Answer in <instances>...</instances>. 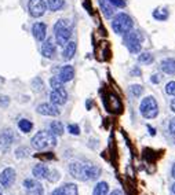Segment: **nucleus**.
<instances>
[{"mask_svg": "<svg viewBox=\"0 0 175 195\" xmlns=\"http://www.w3.org/2000/svg\"><path fill=\"white\" fill-rule=\"evenodd\" d=\"M69 172L74 179L85 181V180L97 179L99 176V173H101V169L97 168L95 165H91V163L72 162L69 165Z\"/></svg>", "mask_w": 175, "mask_h": 195, "instance_id": "1", "label": "nucleus"}, {"mask_svg": "<svg viewBox=\"0 0 175 195\" xmlns=\"http://www.w3.org/2000/svg\"><path fill=\"white\" fill-rule=\"evenodd\" d=\"M54 34H55V43L65 47L68 41H69L70 36H72V25L68 19H59L55 25H54Z\"/></svg>", "mask_w": 175, "mask_h": 195, "instance_id": "2", "label": "nucleus"}, {"mask_svg": "<svg viewBox=\"0 0 175 195\" xmlns=\"http://www.w3.org/2000/svg\"><path fill=\"white\" fill-rule=\"evenodd\" d=\"M57 139L50 131H40L32 137V146L36 150H48L55 147Z\"/></svg>", "mask_w": 175, "mask_h": 195, "instance_id": "3", "label": "nucleus"}, {"mask_svg": "<svg viewBox=\"0 0 175 195\" xmlns=\"http://www.w3.org/2000/svg\"><path fill=\"white\" fill-rule=\"evenodd\" d=\"M134 26V22L131 19V17L127 15V14H124V12H120V14H117L115 18H113V21H112V28H113V30L119 34H124V33L130 32Z\"/></svg>", "mask_w": 175, "mask_h": 195, "instance_id": "4", "label": "nucleus"}, {"mask_svg": "<svg viewBox=\"0 0 175 195\" xmlns=\"http://www.w3.org/2000/svg\"><path fill=\"white\" fill-rule=\"evenodd\" d=\"M141 114H142L145 118H154L159 114V106H157V102L153 96H148L142 100L141 103Z\"/></svg>", "mask_w": 175, "mask_h": 195, "instance_id": "5", "label": "nucleus"}, {"mask_svg": "<svg viewBox=\"0 0 175 195\" xmlns=\"http://www.w3.org/2000/svg\"><path fill=\"white\" fill-rule=\"evenodd\" d=\"M124 44L131 54H138L141 51V36H139V33L134 32V30L124 33Z\"/></svg>", "mask_w": 175, "mask_h": 195, "instance_id": "6", "label": "nucleus"}, {"mask_svg": "<svg viewBox=\"0 0 175 195\" xmlns=\"http://www.w3.org/2000/svg\"><path fill=\"white\" fill-rule=\"evenodd\" d=\"M28 10H29V14L33 17V18H39L42 17L46 10H47V6L44 3V0H29L28 3Z\"/></svg>", "mask_w": 175, "mask_h": 195, "instance_id": "7", "label": "nucleus"}, {"mask_svg": "<svg viewBox=\"0 0 175 195\" xmlns=\"http://www.w3.org/2000/svg\"><path fill=\"white\" fill-rule=\"evenodd\" d=\"M50 100L55 106L65 105L66 100H68V94H66V91L64 88H61V90H53L51 94H50Z\"/></svg>", "mask_w": 175, "mask_h": 195, "instance_id": "8", "label": "nucleus"}, {"mask_svg": "<svg viewBox=\"0 0 175 195\" xmlns=\"http://www.w3.org/2000/svg\"><path fill=\"white\" fill-rule=\"evenodd\" d=\"M14 181H15V170L12 168H7L0 173V184L3 187L8 188Z\"/></svg>", "mask_w": 175, "mask_h": 195, "instance_id": "9", "label": "nucleus"}, {"mask_svg": "<svg viewBox=\"0 0 175 195\" xmlns=\"http://www.w3.org/2000/svg\"><path fill=\"white\" fill-rule=\"evenodd\" d=\"M37 113L43 114V116H59V109L58 106L53 105V103H42L37 106Z\"/></svg>", "mask_w": 175, "mask_h": 195, "instance_id": "10", "label": "nucleus"}, {"mask_svg": "<svg viewBox=\"0 0 175 195\" xmlns=\"http://www.w3.org/2000/svg\"><path fill=\"white\" fill-rule=\"evenodd\" d=\"M32 34L37 41H44L46 34H47V26H46V23H43V22H36V23L32 26Z\"/></svg>", "mask_w": 175, "mask_h": 195, "instance_id": "11", "label": "nucleus"}, {"mask_svg": "<svg viewBox=\"0 0 175 195\" xmlns=\"http://www.w3.org/2000/svg\"><path fill=\"white\" fill-rule=\"evenodd\" d=\"M12 133L10 129H4V131L0 133V150L1 151H7L12 144Z\"/></svg>", "mask_w": 175, "mask_h": 195, "instance_id": "12", "label": "nucleus"}, {"mask_svg": "<svg viewBox=\"0 0 175 195\" xmlns=\"http://www.w3.org/2000/svg\"><path fill=\"white\" fill-rule=\"evenodd\" d=\"M74 77V69L73 66H70V65H66V66H64V68L59 70L58 73V77L57 79L64 84V83H68V81H70V80Z\"/></svg>", "mask_w": 175, "mask_h": 195, "instance_id": "13", "label": "nucleus"}, {"mask_svg": "<svg viewBox=\"0 0 175 195\" xmlns=\"http://www.w3.org/2000/svg\"><path fill=\"white\" fill-rule=\"evenodd\" d=\"M42 55L44 58L51 59L55 55V44H54L53 39H47L46 41L43 43L42 45Z\"/></svg>", "mask_w": 175, "mask_h": 195, "instance_id": "14", "label": "nucleus"}, {"mask_svg": "<svg viewBox=\"0 0 175 195\" xmlns=\"http://www.w3.org/2000/svg\"><path fill=\"white\" fill-rule=\"evenodd\" d=\"M161 70L164 72L165 74H171V76H175V58H168L164 59L161 65H160Z\"/></svg>", "mask_w": 175, "mask_h": 195, "instance_id": "15", "label": "nucleus"}, {"mask_svg": "<svg viewBox=\"0 0 175 195\" xmlns=\"http://www.w3.org/2000/svg\"><path fill=\"white\" fill-rule=\"evenodd\" d=\"M76 48H77L76 43H74V41H68V44L64 47L62 58H64L65 61H69V59H72L74 57V54H76Z\"/></svg>", "mask_w": 175, "mask_h": 195, "instance_id": "16", "label": "nucleus"}, {"mask_svg": "<svg viewBox=\"0 0 175 195\" xmlns=\"http://www.w3.org/2000/svg\"><path fill=\"white\" fill-rule=\"evenodd\" d=\"M33 176L36 177V179H47V174H48V168L47 165H44V163H37L36 166L33 168Z\"/></svg>", "mask_w": 175, "mask_h": 195, "instance_id": "17", "label": "nucleus"}, {"mask_svg": "<svg viewBox=\"0 0 175 195\" xmlns=\"http://www.w3.org/2000/svg\"><path fill=\"white\" fill-rule=\"evenodd\" d=\"M98 3H99V7H101L103 15H105L106 18H112L113 14H115V7H113L108 0H98Z\"/></svg>", "mask_w": 175, "mask_h": 195, "instance_id": "18", "label": "nucleus"}, {"mask_svg": "<svg viewBox=\"0 0 175 195\" xmlns=\"http://www.w3.org/2000/svg\"><path fill=\"white\" fill-rule=\"evenodd\" d=\"M50 132L54 136H61L64 133V125L61 121H53L50 124Z\"/></svg>", "mask_w": 175, "mask_h": 195, "instance_id": "19", "label": "nucleus"}, {"mask_svg": "<svg viewBox=\"0 0 175 195\" xmlns=\"http://www.w3.org/2000/svg\"><path fill=\"white\" fill-rule=\"evenodd\" d=\"M108 192H109V185H108V183L101 181V183H98V184L95 185L92 195H108Z\"/></svg>", "mask_w": 175, "mask_h": 195, "instance_id": "20", "label": "nucleus"}, {"mask_svg": "<svg viewBox=\"0 0 175 195\" xmlns=\"http://www.w3.org/2000/svg\"><path fill=\"white\" fill-rule=\"evenodd\" d=\"M64 4H65L64 0H47V3H46L47 8L48 10H51V11L61 10V8L64 7Z\"/></svg>", "mask_w": 175, "mask_h": 195, "instance_id": "21", "label": "nucleus"}, {"mask_svg": "<svg viewBox=\"0 0 175 195\" xmlns=\"http://www.w3.org/2000/svg\"><path fill=\"white\" fill-rule=\"evenodd\" d=\"M62 191L65 192V195H79V191H77V185L73 184V183H66L62 187Z\"/></svg>", "mask_w": 175, "mask_h": 195, "instance_id": "22", "label": "nucleus"}, {"mask_svg": "<svg viewBox=\"0 0 175 195\" xmlns=\"http://www.w3.org/2000/svg\"><path fill=\"white\" fill-rule=\"evenodd\" d=\"M18 128H19L24 133H29V132L32 131L33 124L29 121V120L24 118V120H19V121H18Z\"/></svg>", "mask_w": 175, "mask_h": 195, "instance_id": "23", "label": "nucleus"}, {"mask_svg": "<svg viewBox=\"0 0 175 195\" xmlns=\"http://www.w3.org/2000/svg\"><path fill=\"white\" fill-rule=\"evenodd\" d=\"M139 63H143V65H150L152 62H153V55L152 54H149V52H143L139 55Z\"/></svg>", "mask_w": 175, "mask_h": 195, "instance_id": "24", "label": "nucleus"}, {"mask_svg": "<svg viewBox=\"0 0 175 195\" xmlns=\"http://www.w3.org/2000/svg\"><path fill=\"white\" fill-rule=\"evenodd\" d=\"M153 17L156 19H159V21H165L167 19V17H168V12L163 8H159V10H156L153 12Z\"/></svg>", "mask_w": 175, "mask_h": 195, "instance_id": "25", "label": "nucleus"}, {"mask_svg": "<svg viewBox=\"0 0 175 195\" xmlns=\"http://www.w3.org/2000/svg\"><path fill=\"white\" fill-rule=\"evenodd\" d=\"M142 91L143 88L141 87V85H131L130 87V92H131V95L135 96V98H138V96H141V94H142Z\"/></svg>", "mask_w": 175, "mask_h": 195, "instance_id": "26", "label": "nucleus"}, {"mask_svg": "<svg viewBox=\"0 0 175 195\" xmlns=\"http://www.w3.org/2000/svg\"><path fill=\"white\" fill-rule=\"evenodd\" d=\"M42 194H43V187L40 184L35 185L33 188L26 190V195H42Z\"/></svg>", "mask_w": 175, "mask_h": 195, "instance_id": "27", "label": "nucleus"}, {"mask_svg": "<svg viewBox=\"0 0 175 195\" xmlns=\"http://www.w3.org/2000/svg\"><path fill=\"white\" fill-rule=\"evenodd\" d=\"M50 85H51L53 90H61V88H62V83H61L57 77H53V79L50 80Z\"/></svg>", "mask_w": 175, "mask_h": 195, "instance_id": "28", "label": "nucleus"}, {"mask_svg": "<svg viewBox=\"0 0 175 195\" xmlns=\"http://www.w3.org/2000/svg\"><path fill=\"white\" fill-rule=\"evenodd\" d=\"M165 92H167L168 95L175 96V81H170L168 84L165 85Z\"/></svg>", "mask_w": 175, "mask_h": 195, "instance_id": "29", "label": "nucleus"}, {"mask_svg": "<svg viewBox=\"0 0 175 195\" xmlns=\"http://www.w3.org/2000/svg\"><path fill=\"white\" fill-rule=\"evenodd\" d=\"M39 183H37L36 180H32V179H26L25 181H24V187L26 188V190H29V188H33L35 185H37Z\"/></svg>", "mask_w": 175, "mask_h": 195, "instance_id": "30", "label": "nucleus"}, {"mask_svg": "<svg viewBox=\"0 0 175 195\" xmlns=\"http://www.w3.org/2000/svg\"><path fill=\"white\" fill-rule=\"evenodd\" d=\"M108 1H109L113 7H120V8L126 7V0H108Z\"/></svg>", "mask_w": 175, "mask_h": 195, "instance_id": "31", "label": "nucleus"}, {"mask_svg": "<svg viewBox=\"0 0 175 195\" xmlns=\"http://www.w3.org/2000/svg\"><path fill=\"white\" fill-rule=\"evenodd\" d=\"M68 131H69L72 135H79L80 128H79V125H76V124H70V125H68Z\"/></svg>", "mask_w": 175, "mask_h": 195, "instance_id": "32", "label": "nucleus"}, {"mask_svg": "<svg viewBox=\"0 0 175 195\" xmlns=\"http://www.w3.org/2000/svg\"><path fill=\"white\" fill-rule=\"evenodd\" d=\"M47 179L50 180V181H57V180L59 179V173L57 172V170H53V172H48V174H47Z\"/></svg>", "mask_w": 175, "mask_h": 195, "instance_id": "33", "label": "nucleus"}, {"mask_svg": "<svg viewBox=\"0 0 175 195\" xmlns=\"http://www.w3.org/2000/svg\"><path fill=\"white\" fill-rule=\"evenodd\" d=\"M18 158H24L28 155V148L26 147H21V148H17V154H15Z\"/></svg>", "mask_w": 175, "mask_h": 195, "instance_id": "34", "label": "nucleus"}, {"mask_svg": "<svg viewBox=\"0 0 175 195\" xmlns=\"http://www.w3.org/2000/svg\"><path fill=\"white\" fill-rule=\"evenodd\" d=\"M150 80H152V83H154V84H159L160 81H161V74H153Z\"/></svg>", "mask_w": 175, "mask_h": 195, "instance_id": "35", "label": "nucleus"}, {"mask_svg": "<svg viewBox=\"0 0 175 195\" xmlns=\"http://www.w3.org/2000/svg\"><path fill=\"white\" fill-rule=\"evenodd\" d=\"M8 103H10V99L7 96H1L0 98V105L1 106H6V105H8Z\"/></svg>", "mask_w": 175, "mask_h": 195, "instance_id": "36", "label": "nucleus"}, {"mask_svg": "<svg viewBox=\"0 0 175 195\" xmlns=\"http://www.w3.org/2000/svg\"><path fill=\"white\" fill-rule=\"evenodd\" d=\"M170 132L172 135H175V117L170 121Z\"/></svg>", "mask_w": 175, "mask_h": 195, "instance_id": "37", "label": "nucleus"}, {"mask_svg": "<svg viewBox=\"0 0 175 195\" xmlns=\"http://www.w3.org/2000/svg\"><path fill=\"white\" fill-rule=\"evenodd\" d=\"M53 195H65V192H64V191H62V188L59 187V188H57V190H54Z\"/></svg>", "mask_w": 175, "mask_h": 195, "instance_id": "38", "label": "nucleus"}, {"mask_svg": "<svg viewBox=\"0 0 175 195\" xmlns=\"http://www.w3.org/2000/svg\"><path fill=\"white\" fill-rule=\"evenodd\" d=\"M110 195H123V192L120 190H115V191H112Z\"/></svg>", "mask_w": 175, "mask_h": 195, "instance_id": "39", "label": "nucleus"}, {"mask_svg": "<svg viewBox=\"0 0 175 195\" xmlns=\"http://www.w3.org/2000/svg\"><path fill=\"white\" fill-rule=\"evenodd\" d=\"M171 110H172V111L175 113V99L172 100V102H171Z\"/></svg>", "mask_w": 175, "mask_h": 195, "instance_id": "40", "label": "nucleus"}, {"mask_svg": "<svg viewBox=\"0 0 175 195\" xmlns=\"http://www.w3.org/2000/svg\"><path fill=\"white\" fill-rule=\"evenodd\" d=\"M172 176H174V179H175V163H174V166H172Z\"/></svg>", "mask_w": 175, "mask_h": 195, "instance_id": "41", "label": "nucleus"}, {"mask_svg": "<svg viewBox=\"0 0 175 195\" xmlns=\"http://www.w3.org/2000/svg\"><path fill=\"white\" fill-rule=\"evenodd\" d=\"M171 190H172V192L175 194V184H172V188H171Z\"/></svg>", "mask_w": 175, "mask_h": 195, "instance_id": "42", "label": "nucleus"}, {"mask_svg": "<svg viewBox=\"0 0 175 195\" xmlns=\"http://www.w3.org/2000/svg\"><path fill=\"white\" fill-rule=\"evenodd\" d=\"M0 195H3V191H1V188H0Z\"/></svg>", "mask_w": 175, "mask_h": 195, "instance_id": "43", "label": "nucleus"}]
</instances>
